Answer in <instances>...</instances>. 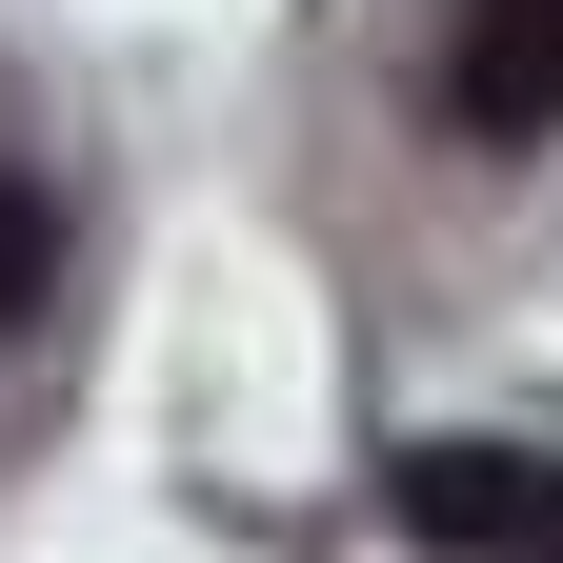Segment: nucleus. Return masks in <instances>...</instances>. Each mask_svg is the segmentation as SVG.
Masks as SVG:
<instances>
[{
    "label": "nucleus",
    "instance_id": "7ed1b4c3",
    "mask_svg": "<svg viewBox=\"0 0 563 563\" xmlns=\"http://www.w3.org/2000/svg\"><path fill=\"white\" fill-rule=\"evenodd\" d=\"M21 262H41V201H0V302H21Z\"/></svg>",
    "mask_w": 563,
    "mask_h": 563
},
{
    "label": "nucleus",
    "instance_id": "f257e3e1",
    "mask_svg": "<svg viewBox=\"0 0 563 563\" xmlns=\"http://www.w3.org/2000/svg\"><path fill=\"white\" fill-rule=\"evenodd\" d=\"M402 523L463 563H563V463L543 443H402Z\"/></svg>",
    "mask_w": 563,
    "mask_h": 563
},
{
    "label": "nucleus",
    "instance_id": "f03ea898",
    "mask_svg": "<svg viewBox=\"0 0 563 563\" xmlns=\"http://www.w3.org/2000/svg\"><path fill=\"white\" fill-rule=\"evenodd\" d=\"M463 141H563V0H483L463 21Z\"/></svg>",
    "mask_w": 563,
    "mask_h": 563
}]
</instances>
